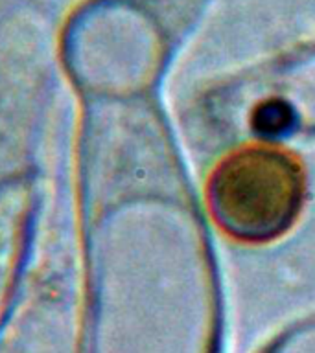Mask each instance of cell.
I'll return each instance as SVG.
<instances>
[{
  "label": "cell",
  "mask_w": 315,
  "mask_h": 353,
  "mask_svg": "<svg viewBox=\"0 0 315 353\" xmlns=\"http://www.w3.org/2000/svg\"><path fill=\"white\" fill-rule=\"evenodd\" d=\"M292 121L289 109L282 103H267L262 105L256 112V121L254 125L265 134H278L286 131L287 125Z\"/></svg>",
  "instance_id": "2"
},
{
  "label": "cell",
  "mask_w": 315,
  "mask_h": 353,
  "mask_svg": "<svg viewBox=\"0 0 315 353\" xmlns=\"http://www.w3.org/2000/svg\"><path fill=\"white\" fill-rule=\"evenodd\" d=\"M304 197L298 160L275 145H245L229 153L207 182V204L221 230L245 243L282 236Z\"/></svg>",
  "instance_id": "1"
}]
</instances>
